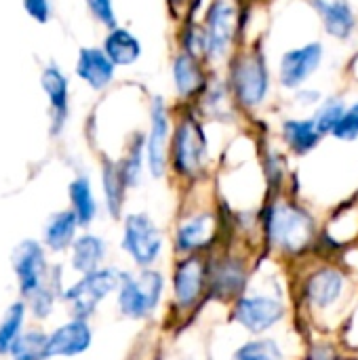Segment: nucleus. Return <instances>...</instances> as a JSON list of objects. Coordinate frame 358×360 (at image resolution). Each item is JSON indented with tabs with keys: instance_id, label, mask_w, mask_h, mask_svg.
Here are the masks:
<instances>
[{
	"instance_id": "bb28decb",
	"label": "nucleus",
	"mask_w": 358,
	"mask_h": 360,
	"mask_svg": "<svg viewBox=\"0 0 358 360\" xmlns=\"http://www.w3.org/2000/svg\"><path fill=\"white\" fill-rule=\"evenodd\" d=\"M127 188L122 169L118 165L108 162L103 167V190H106V202H108V211L112 217H118L120 207H122V190Z\"/></svg>"
},
{
	"instance_id": "a878e982",
	"label": "nucleus",
	"mask_w": 358,
	"mask_h": 360,
	"mask_svg": "<svg viewBox=\"0 0 358 360\" xmlns=\"http://www.w3.org/2000/svg\"><path fill=\"white\" fill-rule=\"evenodd\" d=\"M46 348H49V335L42 331H27L17 338V342L11 348L13 360H46Z\"/></svg>"
},
{
	"instance_id": "0eeeda50",
	"label": "nucleus",
	"mask_w": 358,
	"mask_h": 360,
	"mask_svg": "<svg viewBox=\"0 0 358 360\" xmlns=\"http://www.w3.org/2000/svg\"><path fill=\"white\" fill-rule=\"evenodd\" d=\"M236 8L230 0H215L207 15V55L219 59L228 53V46L234 38Z\"/></svg>"
},
{
	"instance_id": "7c9ffc66",
	"label": "nucleus",
	"mask_w": 358,
	"mask_h": 360,
	"mask_svg": "<svg viewBox=\"0 0 358 360\" xmlns=\"http://www.w3.org/2000/svg\"><path fill=\"white\" fill-rule=\"evenodd\" d=\"M120 169H122V175H124V181L129 188L139 181V173H141V141L139 139L133 143V148H131L127 160L120 165Z\"/></svg>"
},
{
	"instance_id": "4be33fe9",
	"label": "nucleus",
	"mask_w": 358,
	"mask_h": 360,
	"mask_svg": "<svg viewBox=\"0 0 358 360\" xmlns=\"http://www.w3.org/2000/svg\"><path fill=\"white\" fill-rule=\"evenodd\" d=\"M70 200H72V211L78 217V224L89 226L97 213V202L93 198L91 181L87 177H76L70 184Z\"/></svg>"
},
{
	"instance_id": "f8f14e48",
	"label": "nucleus",
	"mask_w": 358,
	"mask_h": 360,
	"mask_svg": "<svg viewBox=\"0 0 358 360\" xmlns=\"http://www.w3.org/2000/svg\"><path fill=\"white\" fill-rule=\"evenodd\" d=\"M321 57H323V46L317 42L285 53L281 61V82L289 89L300 86L319 68Z\"/></svg>"
},
{
	"instance_id": "9d476101",
	"label": "nucleus",
	"mask_w": 358,
	"mask_h": 360,
	"mask_svg": "<svg viewBox=\"0 0 358 360\" xmlns=\"http://www.w3.org/2000/svg\"><path fill=\"white\" fill-rule=\"evenodd\" d=\"M167 141H169V116L160 97L152 103V124L148 137V167L154 177H162L167 169Z\"/></svg>"
},
{
	"instance_id": "5701e85b",
	"label": "nucleus",
	"mask_w": 358,
	"mask_h": 360,
	"mask_svg": "<svg viewBox=\"0 0 358 360\" xmlns=\"http://www.w3.org/2000/svg\"><path fill=\"white\" fill-rule=\"evenodd\" d=\"M283 133H285L287 143L298 154L310 152L319 143V137H321V133L317 131L314 120H287L283 124Z\"/></svg>"
},
{
	"instance_id": "6ab92c4d",
	"label": "nucleus",
	"mask_w": 358,
	"mask_h": 360,
	"mask_svg": "<svg viewBox=\"0 0 358 360\" xmlns=\"http://www.w3.org/2000/svg\"><path fill=\"white\" fill-rule=\"evenodd\" d=\"M78 217L74 211H59L49 217L44 226V245L53 251H63L74 245V234L78 228Z\"/></svg>"
},
{
	"instance_id": "2eb2a0df",
	"label": "nucleus",
	"mask_w": 358,
	"mask_h": 360,
	"mask_svg": "<svg viewBox=\"0 0 358 360\" xmlns=\"http://www.w3.org/2000/svg\"><path fill=\"white\" fill-rule=\"evenodd\" d=\"M76 74L93 89H103L114 76V61L101 49H80Z\"/></svg>"
},
{
	"instance_id": "a211bd4d",
	"label": "nucleus",
	"mask_w": 358,
	"mask_h": 360,
	"mask_svg": "<svg viewBox=\"0 0 358 360\" xmlns=\"http://www.w3.org/2000/svg\"><path fill=\"white\" fill-rule=\"evenodd\" d=\"M42 89L51 101V112H53V120H55V131L63 124L65 114H68V80L65 76L55 68H46L42 72Z\"/></svg>"
},
{
	"instance_id": "c756f323",
	"label": "nucleus",
	"mask_w": 358,
	"mask_h": 360,
	"mask_svg": "<svg viewBox=\"0 0 358 360\" xmlns=\"http://www.w3.org/2000/svg\"><path fill=\"white\" fill-rule=\"evenodd\" d=\"M344 103L342 101H338V99H329L321 110H319V114H317V118H314V124H317V131L321 133V135H325V133H333V129L338 127V122L342 120V116H344Z\"/></svg>"
},
{
	"instance_id": "4468645a",
	"label": "nucleus",
	"mask_w": 358,
	"mask_h": 360,
	"mask_svg": "<svg viewBox=\"0 0 358 360\" xmlns=\"http://www.w3.org/2000/svg\"><path fill=\"white\" fill-rule=\"evenodd\" d=\"M344 285H346V278L340 270L335 268H321L319 272H314L308 283H306V297L308 302L319 308V310H325L329 306H333L342 291H344Z\"/></svg>"
},
{
	"instance_id": "393cba45",
	"label": "nucleus",
	"mask_w": 358,
	"mask_h": 360,
	"mask_svg": "<svg viewBox=\"0 0 358 360\" xmlns=\"http://www.w3.org/2000/svg\"><path fill=\"white\" fill-rule=\"evenodd\" d=\"M211 281L217 295H236L245 285V268L238 262H224L211 274Z\"/></svg>"
},
{
	"instance_id": "2f4dec72",
	"label": "nucleus",
	"mask_w": 358,
	"mask_h": 360,
	"mask_svg": "<svg viewBox=\"0 0 358 360\" xmlns=\"http://www.w3.org/2000/svg\"><path fill=\"white\" fill-rule=\"evenodd\" d=\"M333 135L338 139H344V141H352L358 137V103L352 105L350 110L344 112L342 120L338 122V127L333 129Z\"/></svg>"
},
{
	"instance_id": "6e6552de",
	"label": "nucleus",
	"mask_w": 358,
	"mask_h": 360,
	"mask_svg": "<svg viewBox=\"0 0 358 360\" xmlns=\"http://www.w3.org/2000/svg\"><path fill=\"white\" fill-rule=\"evenodd\" d=\"M285 316V306L279 300L255 295V297H241L236 302L234 319L251 333H264L272 325H276Z\"/></svg>"
},
{
	"instance_id": "c85d7f7f",
	"label": "nucleus",
	"mask_w": 358,
	"mask_h": 360,
	"mask_svg": "<svg viewBox=\"0 0 358 360\" xmlns=\"http://www.w3.org/2000/svg\"><path fill=\"white\" fill-rule=\"evenodd\" d=\"M232 360H283V352L272 340H255L241 346Z\"/></svg>"
},
{
	"instance_id": "7ed1b4c3",
	"label": "nucleus",
	"mask_w": 358,
	"mask_h": 360,
	"mask_svg": "<svg viewBox=\"0 0 358 360\" xmlns=\"http://www.w3.org/2000/svg\"><path fill=\"white\" fill-rule=\"evenodd\" d=\"M162 274L143 270L137 276L122 274L120 287H118V308L129 319H146L150 316L162 295Z\"/></svg>"
},
{
	"instance_id": "dca6fc26",
	"label": "nucleus",
	"mask_w": 358,
	"mask_h": 360,
	"mask_svg": "<svg viewBox=\"0 0 358 360\" xmlns=\"http://www.w3.org/2000/svg\"><path fill=\"white\" fill-rule=\"evenodd\" d=\"M215 234V217L211 213H198L188 217L186 221H181V226L177 228V251L181 253H192L205 245H209V240Z\"/></svg>"
},
{
	"instance_id": "cd10ccee",
	"label": "nucleus",
	"mask_w": 358,
	"mask_h": 360,
	"mask_svg": "<svg viewBox=\"0 0 358 360\" xmlns=\"http://www.w3.org/2000/svg\"><path fill=\"white\" fill-rule=\"evenodd\" d=\"M23 319H25V306L21 302L8 306V310L4 312V316L0 321V354L11 352L13 344L21 335Z\"/></svg>"
},
{
	"instance_id": "412c9836",
	"label": "nucleus",
	"mask_w": 358,
	"mask_h": 360,
	"mask_svg": "<svg viewBox=\"0 0 358 360\" xmlns=\"http://www.w3.org/2000/svg\"><path fill=\"white\" fill-rule=\"evenodd\" d=\"M103 51L114 61V65H131L141 55V44L129 30L116 27L108 34Z\"/></svg>"
},
{
	"instance_id": "9b49d317",
	"label": "nucleus",
	"mask_w": 358,
	"mask_h": 360,
	"mask_svg": "<svg viewBox=\"0 0 358 360\" xmlns=\"http://www.w3.org/2000/svg\"><path fill=\"white\" fill-rule=\"evenodd\" d=\"M93 340L91 327L82 319H74L49 335V359L53 356H78L89 350Z\"/></svg>"
},
{
	"instance_id": "f3484780",
	"label": "nucleus",
	"mask_w": 358,
	"mask_h": 360,
	"mask_svg": "<svg viewBox=\"0 0 358 360\" xmlns=\"http://www.w3.org/2000/svg\"><path fill=\"white\" fill-rule=\"evenodd\" d=\"M314 8L321 13L325 27L335 38H348L354 30V13L348 0H312Z\"/></svg>"
},
{
	"instance_id": "72a5a7b5",
	"label": "nucleus",
	"mask_w": 358,
	"mask_h": 360,
	"mask_svg": "<svg viewBox=\"0 0 358 360\" xmlns=\"http://www.w3.org/2000/svg\"><path fill=\"white\" fill-rule=\"evenodd\" d=\"M23 8L27 11V15L40 23L49 21V0H23Z\"/></svg>"
},
{
	"instance_id": "f257e3e1",
	"label": "nucleus",
	"mask_w": 358,
	"mask_h": 360,
	"mask_svg": "<svg viewBox=\"0 0 358 360\" xmlns=\"http://www.w3.org/2000/svg\"><path fill=\"white\" fill-rule=\"evenodd\" d=\"M13 270L19 281L21 295L30 300L36 316H46L53 308V291L46 287L49 268L44 259V249L36 240H23L15 247L11 255Z\"/></svg>"
},
{
	"instance_id": "ddd939ff",
	"label": "nucleus",
	"mask_w": 358,
	"mask_h": 360,
	"mask_svg": "<svg viewBox=\"0 0 358 360\" xmlns=\"http://www.w3.org/2000/svg\"><path fill=\"white\" fill-rule=\"evenodd\" d=\"M205 264L198 257H186L177 270H175V300L181 308H190L196 304V300L203 293V285H205Z\"/></svg>"
},
{
	"instance_id": "b1692460",
	"label": "nucleus",
	"mask_w": 358,
	"mask_h": 360,
	"mask_svg": "<svg viewBox=\"0 0 358 360\" xmlns=\"http://www.w3.org/2000/svg\"><path fill=\"white\" fill-rule=\"evenodd\" d=\"M173 78L181 95H192L203 86V74L190 53H184L173 63Z\"/></svg>"
},
{
	"instance_id": "20e7f679",
	"label": "nucleus",
	"mask_w": 358,
	"mask_h": 360,
	"mask_svg": "<svg viewBox=\"0 0 358 360\" xmlns=\"http://www.w3.org/2000/svg\"><path fill=\"white\" fill-rule=\"evenodd\" d=\"M120 281H122V274L112 270V268H99L91 274H84L76 285H72L63 300L70 304L72 312H74V319H89L95 308L99 306L101 300H106L114 289L120 287Z\"/></svg>"
},
{
	"instance_id": "1a4fd4ad",
	"label": "nucleus",
	"mask_w": 358,
	"mask_h": 360,
	"mask_svg": "<svg viewBox=\"0 0 358 360\" xmlns=\"http://www.w3.org/2000/svg\"><path fill=\"white\" fill-rule=\"evenodd\" d=\"M207 152V139L200 127L192 120H184L175 135L173 160L179 173L194 175L203 167V158Z\"/></svg>"
},
{
	"instance_id": "39448f33",
	"label": "nucleus",
	"mask_w": 358,
	"mask_h": 360,
	"mask_svg": "<svg viewBox=\"0 0 358 360\" xmlns=\"http://www.w3.org/2000/svg\"><path fill=\"white\" fill-rule=\"evenodd\" d=\"M122 249L137 266L148 268L162 251V234L146 213H133L124 219Z\"/></svg>"
},
{
	"instance_id": "473e14b6",
	"label": "nucleus",
	"mask_w": 358,
	"mask_h": 360,
	"mask_svg": "<svg viewBox=\"0 0 358 360\" xmlns=\"http://www.w3.org/2000/svg\"><path fill=\"white\" fill-rule=\"evenodd\" d=\"M91 13L106 25H114L116 23V17H114V8H112V0H87Z\"/></svg>"
},
{
	"instance_id": "aec40b11",
	"label": "nucleus",
	"mask_w": 358,
	"mask_h": 360,
	"mask_svg": "<svg viewBox=\"0 0 358 360\" xmlns=\"http://www.w3.org/2000/svg\"><path fill=\"white\" fill-rule=\"evenodd\" d=\"M106 257V243L95 234H84L72 245V266L82 274L99 270Z\"/></svg>"
},
{
	"instance_id": "f03ea898",
	"label": "nucleus",
	"mask_w": 358,
	"mask_h": 360,
	"mask_svg": "<svg viewBox=\"0 0 358 360\" xmlns=\"http://www.w3.org/2000/svg\"><path fill=\"white\" fill-rule=\"evenodd\" d=\"M268 232L276 247H281L289 253H295L312 243L314 224L306 211H302L289 202H279L270 211Z\"/></svg>"
},
{
	"instance_id": "423d86ee",
	"label": "nucleus",
	"mask_w": 358,
	"mask_h": 360,
	"mask_svg": "<svg viewBox=\"0 0 358 360\" xmlns=\"http://www.w3.org/2000/svg\"><path fill=\"white\" fill-rule=\"evenodd\" d=\"M232 82L236 97L245 105H260L268 93V70L264 59L257 53L238 57L232 68Z\"/></svg>"
}]
</instances>
